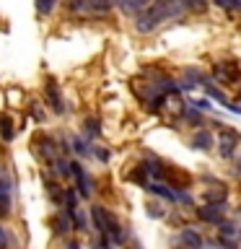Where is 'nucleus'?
Instances as JSON below:
<instances>
[{
	"label": "nucleus",
	"instance_id": "1",
	"mask_svg": "<svg viewBox=\"0 0 241 249\" xmlns=\"http://www.w3.org/2000/svg\"><path fill=\"white\" fill-rule=\"evenodd\" d=\"M65 8L75 16H86V18H101L109 16L114 8V0H65Z\"/></svg>",
	"mask_w": 241,
	"mask_h": 249
},
{
	"label": "nucleus",
	"instance_id": "2",
	"mask_svg": "<svg viewBox=\"0 0 241 249\" xmlns=\"http://www.w3.org/2000/svg\"><path fill=\"white\" fill-rule=\"evenodd\" d=\"M215 148L221 153V159H233L241 148V132L221 122L218 124V135H215Z\"/></svg>",
	"mask_w": 241,
	"mask_h": 249
},
{
	"label": "nucleus",
	"instance_id": "3",
	"mask_svg": "<svg viewBox=\"0 0 241 249\" xmlns=\"http://www.w3.org/2000/svg\"><path fill=\"white\" fill-rule=\"evenodd\" d=\"M151 13L158 18V23H166V21L184 18L189 11H187V3H184V0H153Z\"/></svg>",
	"mask_w": 241,
	"mask_h": 249
},
{
	"label": "nucleus",
	"instance_id": "4",
	"mask_svg": "<svg viewBox=\"0 0 241 249\" xmlns=\"http://www.w3.org/2000/svg\"><path fill=\"white\" fill-rule=\"evenodd\" d=\"M215 83H223V86H236L241 81V65L236 60H221L213 65V73Z\"/></svg>",
	"mask_w": 241,
	"mask_h": 249
},
{
	"label": "nucleus",
	"instance_id": "5",
	"mask_svg": "<svg viewBox=\"0 0 241 249\" xmlns=\"http://www.w3.org/2000/svg\"><path fill=\"white\" fill-rule=\"evenodd\" d=\"M31 151L36 153L39 161H47V163L60 153L57 151V140H54L50 132H34V138H31Z\"/></svg>",
	"mask_w": 241,
	"mask_h": 249
},
{
	"label": "nucleus",
	"instance_id": "6",
	"mask_svg": "<svg viewBox=\"0 0 241 249\" xmlns=\"http://www.w3.org/2000/svg\"><path fill=\"white\" fill-rule=\"evenodd\" d=\"M70 171H73V179H75V190H78V195H81L83 200H91L93 197V179H91V174L86 171V166H83V161H78V159H70Z\"/></svg>",
	"mask_w": 241,
	"mask_h": 249
},
{
	"label": "nucleus",
	"instance_id": "7",
	"mask_svg": "<svg viewBox=\"0 0 241 249\" xmlns=\"http://www.w3.org/2000/svg\"><path fill=\"white\" fill-rule=\"evenodd\" d=\"M225 210H228L225 202H202L200 208H194V218H197L200 223L218 226L225 218Z\"/></svg>",
	"mask_w": 241,
	"mask_h": 249
},
{
	"label": "nucleus",
	"instance_id": "8",
	"mask_svg": "<svg viewBox=\"0 0 241 249\" xmlns=\"http://www.w3.org/2000/svg\"><path fill=\"white\" fill-rule=\"evenodd\" d=\"M44 99H47V107H50L54 114H65L68 112L65 96H62V91H60V86H57L54 78H50V81L44 83Z\"/></svg>",
	"mask_w": 241,
	"mask_h": 249
},
{
	"label": "nucleus",
	"instance_id": "9",
	"mask_svg": "<svg viewBox=\"0 0 241 249\" xmlns=\"http://www.w3.org/2000/svg\"><path fill=\"white\" fill-rule=\"evenodd\" d=\"M189 148L192 151H213L215 148V132L210 130V127H194V132H192V138H189Z\"/></svg>",
	"mask_w": 241,
	"mask_h": 249
},
{
	"label": "nucleus",
	"instance_id": "10",
	"mask_svg": "<svg viewBox=\"0 0 241 249\" xmlns=\"http://www.w3.org/2000/svg\"><path fill=\"white\" fill-rule=\"evenodd\" d=\"M158 26H161V23H158V18L151 13V8H145V11H140V13L132 16V29H135L138 34H143V36L153 34Z\"/></svg>",
	"mask_w": 241,
	"mask_h": 249
},
{
	"label": "nucleus",
	"instance_id": "11",
	"mask_svg": "<svg viewBox=\"0 0 241 249\" xmlns=\"http://www.w3.org/2000/svg\"><path fill=\"white\" fill-rule=\"evenodd\" d=\"M52 231H54V236H60V239H65L68 233H73L75 231V223H73V213L65 208H60L57 213L52 215Z\"/></svg>",
	"mask_w": 241,
	"mask_h": 249
},
{
	"label": "nucleus",
	"instance_id": "12",
	"mask_svg": "<svg viewBox=\"0 0 241 249\" xmlns=\"http://www.w3.org/2000/svg\"><path fill=\"white\" fill-rule=\"evenodd\" d=\"M88 215H91V229L96 231V233H106V231H109L112 213L106 210V205H101V202H93L91 210H88Z\"/></svg>",
	"mask_w": 241,
	"mask_h": 249
},
{
	"label": "nucleus",
	"instance_id": "13",
	"mask_svg": "<svg viewBox=\"0 0 241 249\" xmlns=\"http://www.w3.org/2000/svg\"><path fill=\"white\" fill-rule=\"evenodd\" d=\"M179 81V91H192V89H197V86H202V81H205V73H202L200 68H184L182 70V75L176 78Z\"/></svg>",
	"mask_w": 241,
	"mask_h": 249
},
{
	"label": "nucleus",
	"instance_id": "14",
	"mask_svg": "<svg viewBox=\"0 0 241 249\" xmlns=\"http://www.w3.org/2000/svg\"><path fill=\"white\" fill-rule=\"evenodd\" d=\"M200 200L202 202H225L228 200V187L221 184V182L210 184V187H205V190L200 192Z\"/></svg>",
	"mask_w": 241,
	"mask_h": 249
},
{
	"label": "nucleus",
	"instance_id": "15",
	"mask_svg": "<svg viewBox=\"0 0 241 249\" xmlns=\"http://www.w3.org/2000/svg\"><path fill=\"white\" fill-rule=\"evenodd\" d=\"M176 241H179V244H184V247H192V249L205 247V239H202V233H200L197 229H192V226H184V229L179 231Z\"/></svg>",
	"mask_w": 241,
	"mask_h": 249
},
{
	"label": "nucleus",
	"instance_id": "16",
	"mask_svg": "<svg viewBox=\"0 0 241 249\" xmlns=\"http://www.w3.org/2000/svg\"><path fill=\"white\" fill-rule=\"evenodd\" d=\"M50 174L57 177V179L73 177V171H70V159H65L62 153H57V156H54V159L50 161Z\"/></svg>",
	"mask_w": 241,
	"mask_h": 249
},
{
	"label": "nucleus",
	"instance_id": "17",
	"mask_svg": "<svg viewBox=\"0 0 241 249\" xmlns=\"http://www.w3.org/2000/svg\"><path fill=\"white\" fill-rule=\"evenodd\" d=\"M11 195H13V182L8 177H0V215L11 213Z\"/></svg>",
	"mask_w": 241,
	"mask_h": 249
},
{
	"label": "nucleus",
	"instance_id": "18",
	"mask_svg": "<svg viewBox=\"0 0 241 249\" xmlns=\"http://www.w3.org/2000/svg\"><path fill=\"white\" fill-rule=\"evenodd\" d=\"M91 145L93 140H88L86 135H73L70 138V151L75 156H81V159H91Z\"/></svg>",
	"mask_w": 241,
	"mask_h": 249
},
{
	"label": "nucleus",
	"instance_id": "19",
	"mask_svg": "<svg viewBox=\"0 0 241 249\" xmlns=\"http://www.w3.org/2000/svg\"><path fill=\"white\" fill-rule=\"evenodd\" d=\"M104 236H109V241H112V247H114V244H124V241H127V231H124V226L112 215V221H109V231L104 233Z\"/></svg>",
	"mask_w": 241,
	"mask_h": 249
},
{
	"label": "nucleus",
	"instance_id": "20",
	"mask_svg": "<svg viewBox=\"0 0 241 249\" xmlns=\"http://www.w3.org/2000/svg\"><path fill=\"white\" fill-rule=\"evenodd\" d=\"M120 11L122 13H127V16H135L140 11H145V8H151L153 5V0H120Z\"/></svg>",
	"mask_w": 241,
	"mask_h": 249
},
{
	"label": "nucleus",
	"instance_id": "21",
	"mask_svg": "<svg viewBox=\"0 0 241 249\" xmlns=\"http://www.w3.org/2000/svg\"><path fill=\"white\" fill-rule=\"evenodd\" d=\"M83 135L88 140L101 138V120H99V117H86V120H83Z\"/></svg>",
	"mask_w": 241,
	"mask_h": 249
},
{
	"label": "nucleus",
	"instance_id": "22",
	"mask_svg": "<svg viewBox=\"0 0 241 249\" xmlns=\"http://www.w3.org/2000/svg\"><path fill=\"white\" fill-rule=\"evenodd\" d=\"M81 195H78V190L75 187H68L65 190V200H62V205L60 208H65V210H70V213H75L78 208H81Z\"/></svg>",
	"mask_w": 241,
	"mask_h": 249
},
{
	"label": "nucleus",
	"instance_id": "23",
	"mask_svg": "<svg viewBox=\"0 0 241 249\" xmlns=\"http://www.w3.org/2000/svg\"><path fill=\"white\" fill-rule=\"evenodd\" d=\"M13 138H16V130H13L11 114H0V140L3 143H13Z\"/></svg>",
	"mask_w": 241,
	"mask_h": 249
},
{
	"label": "nucleus",
	"instance_id": "24",
	"mask_svg": "<svg viewBox=\"0 0 241 249\" xmlns=\"http://www.w3.org/2000/svg\"><path fill=\"white\" fill-rule=\"evenodd\" d=\"M88 218H91V215H88ZM88 218H86V213H83L81 208H78L75 213H73V223H75V231H81V233H88V231H93L91 226H88Z\"/></svg>",
	"mask_w": 241,
	"mask_h": 249
},
{
	"label": "nucleus",
	"instance_id": "25",
	"mask_svg": "<svg viewBox=\"0 0 241 249\" xmlns=\"http://www.w3.org/2000/svg\"><path fill=\"white\" fill-rule=\"evenodd\" d=\"M57 3H60V0H34V11L39 16H50V13H54Z\"/></svg>",
	"mask_w": 241,
	"mask_h": 249
},
{
	"label": "nucleus",
	"instance_id": "26",
	"mask_svg": "<svg viewBox=\"0 0 241 249\" xmlns=\"http://www.w3.org/2000/svg\"><path fill=\"white\" fill-rule=\"evenodd\" d=\"M174 190H176V202L179 205H184V208L194 205V197H192V192L187 190V187H174Z\"/></svg>",
	"mask_w": 241,
	"mask_h": 249
},
{
	"label": "nucleus",
	"instance_id": "27",
	"mask_svg": "<svg viewBox=\"0 0 241 249\" xmlns=\"http://www.w3.org/2000/svg\"><path fill=\"white\" fill-rule=\"evenodd\" d=\"M184 3H187V11L189 13H205L210 0H184Z\"/></svg>",
	"mask_w": 241,
	"mask_h": 249
},
{
	"label": "nucleus",
	"instance_id": "28",
	"mask_svg": "<svg viewBox=\"0 0 241 249\" xmlns=\"http://www.w3.org/2000/svg\"><path fill=\"white\" fill-rule=\"evenodd\" d=\"M91 156H93V159H99L101 163H109V159H112V153H109L106 148L96 145V140H93V145H91Z\"/></svg>",
	"mask_w": 241,
	"mask_h": 249
},
{
	"label": "nucleus",
	"instance_id": "29",
	"mask_svg": "<svg viewBox=\"0 0 241 249\" xmlns=\"http://www.w3.org/2000/svg\"><path fill=\"white\" fill-rule=\"evenodd\" d=\"M189 104H192V107H197L200 112H210V109H213V101H210V96H200V99H192Z\"/></svg>",
	"mask_w": 241,
	"mask_h": 249
},
{
	"label": "nucleus",
	"instance_id": "30",
	"mask_svg": "<svg viewBox=\"0 0 241 249\" xmlns=\"http://www.w3.org/2000/svg\"><path fill=\"white\" fill-rule=\"evenodd\" d=\"M213 3L223 11H241V0H213Z\"/></svg>",
	"mask_w": 241,
	"mask_h": 249
},
{
	"label": "nucleus",
	"instance_id": "31",
	"mask_svg": "<svg viewBox=\"0 0 241 249\" xmlns=\"http://www.w3.org/2000/svg\"><path fill=\"white\" fill-rule=\"evenodd\" d=\"M31 114L36 117V122H44V120H47V114L39 109V101H31Z\"/></svg>",
	"mask_w": 241,
	"mask_h": 249
},
{
	"label": "nucleus",
	"instance_id": "32",
	"mask_svg": "<svg viewBox=\"0 0 241 249\" xmlns=\"http://www.w3.org/2000/svg\"><path fill=\"white\" fill-rule=\"evenodd\" d=\"M8 241H11V239H8V231H5V226L0 223V249L8 247Z\"/></svg>",
	"mask_w": 241,
	"mask_h": 249
},
{
	"label": "nucleus",
	"instance_id": "33",
	"mask_svg": "<svg viewBox=\"0 0 241 249\" xmlns=\"http://www.w3.org/2000/svg\"><path fill=\"white\" fill-rule=\"evenodd\" d=\"M239 101H241V81H239Z\"/></svg>",
	"mask_w": 241,
	"mask_h": 249
}]
</instances>
